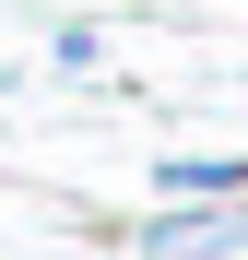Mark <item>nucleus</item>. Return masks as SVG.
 Masks as SVG:
<instances>
[{"label":"nucleus","mask_w":248,"mask_h":260,"mask_svg":"<svg viewBox=\"0 0 248 260\" xmlns=\"http://www.w3.org/2000/svg\"><path fill=\"white\" fill-rule=\"evenodd\" d=\"M48 59H59V71H95V59H107V36H95V24H59V36H48Z\"/></svg>","instance_id":"2"},{"label":"nucleus","mask_w":248,"mask_h":260,"mask_svg":"<svg viewBox=\"0 0 248 260\" xmlns=\"http://www.w3.org/2000/svg\"><path fill=\"white\" fill-rule=\"evenodd\" d=\"M154 189L165 201H248V154H165Z\"/></svg>","instance_id":"1"}]
</instances>
